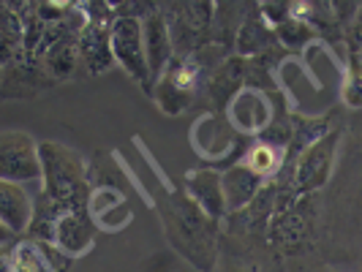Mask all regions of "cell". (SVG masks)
<instances>
[{"label": "cell", "instance_id": "cell-21", "mask_svg": "<svg viewBox=\"0 0 362 272\" xmlns=\"http://www.w3.org/2000/svg\"><path fill=\"white\" fill-rule=\"evenodd\" d=\"M210 272H264V270H262L259 259L251 256L248 245H243L237 237H221L216 267Z\"/></svg>", "mask_w": 362, "mask_h": 272}, {"label": "cell", "instance_id": "cell-24", "mask_svg": "<svg viewBox=\"0 0 362 272\" xmlns=\"http://www.w3.org/2000/svg\"><path fill=\"white\" fill-rule=\"evenodd\" d=\"M272 30H275V44H284L291 52L305 49L310 41L316 38V30L310 28L305 19H300V17L286 19L284 25H278V28H272Z\"/></svg>", "mask_w": 362, "mask_h": 272}, {"label": "cell", "instance_id": "cell-7", "mask_svg": "<svg viewBox=\"0 0 362 272\" xmlns=\"http://www.w3.org/2000/svg\"><path fill=\"white\" fill-rule=\"evenodd\" d=\"M109 44H112V60L142 88L150 93V71H147L145 44H142V19L139 17H120L112 19L109 25Z\"/></svg>", "mask_w": 362, "mask_h": 272}, {"label": "cell", "instance_id": "cell-3", "mask_svg": "<svg viewBox=\"0 0 362 272\" xmlns=\"http://www.w3.org/2000/svg\"><path fill=\"white\" fill-rule=\"evenodd\" d=\"M319 229V201L316 194L310 196H294V194H278V204L267 223V242L281 254H294L303 251L308 242H313Z\"/></svg>", "mask_w": 362, "mask_h": 272}, {"label": "cell", "instance_id": "cell-4", "mask_svg": "<svg viewBox=\"0 0 362 272\" xmlns=\"http://www.w3.org/2000/svg\"><path fill=\"white\" fill-rule=\"evenodd\" d=\"M344 139V128L332 126L327 134H322L316 142L303 147L294 158H291L284 169H289V191L294 196H310L319 194L332 177V166H335V155Z\"/></svg>", "mask_w": 362, "mask_h": 272}, {"label": "cell", "instance_id": "cell-19", "mask_svg": "<svg viewBox=\"0 0 362 272\" xmlns=\"http://www.w3.org/2000/svg\"><path fill=\"white\" fill-rule=\"evenodd\" d=\"M33 218V199L25 191V185L0 180V220L14 232L25 235Z\"/></svg>", "mask_w": 362, "mask_h": 272}, {"label": "cell", "instance_id": "cell-9", "mask_svg": "<svg viewBox=\"0 0 362 272\" xmlns=\"http://www.w3.org/2000/svg\"><path fill=\"white\" fill-rule=\"evenodd\" d=\"M229 126L235 128L240 136H262L275 120V104L262 88H243L235 98L229 101V107L223 109Z\"/></svg>", "mask_w": 362, "mask_h": 272}, {"label": "cell", "instance_id": "cell-22", "mask_svg": "<svg viewBox=\"0 0 362 272\" xmlns=\"http://www.w3.org/2000/svg\"><path fill=\"white\" fill-rule=\"evenodd\" d=\"M22 57V22L17 3H0V69Z\"/></svg>", "mask_w": 362, "mask_h": 272}, {"label": "cell", "instance_id": "cell-18", "mask_svg": "<svg viewBox=\"0 0 362 272\" xmlns=\"http://www.w3.org/2000/svg\"><path fill=\"white\" fill-rule=\"evenodd\" d=\"M38 63L47 71V76L54 79L57 85L88 79V73L82 69V60H79V49H76V36H66L54 41L52 47L38 57Z\"/></svg>", "mask_w": 362, "mask_h": 272}, {"label": "cell", "instance_id": "cell-27", "mask_svg": "<svg viewBox=\"0 0 362 272\" xmlns=\"http://www.w3.org/2000/svg\"><path fill=\"white\" fill-rule=\"evenodd\" d=\"M14 237H17V235H14V232H11V229H8V226L0 220V251H3V248H8V245L14 242Z\"/></svg>", "mask_w": 362, "mask_h": 272}, {"label": "cell", "instance_id": "cell-13", "mask_svg": "<svg viewBox=\"0 0 362 272\" xmlns=\"http://www.w3.org/2000/svg\"><path fill=\"white\" fill-rule=\"evenodd\" d=\"M142 44H145V57H147V71H150V82L156 85L158 76L166 71V66L172 63V38L166 30V22L161 17V8L156 6L150 14L142 17ZM153 90V88H150Z\"/></svg>", "mask_w": 362, "mask_h": 272}, {"label": "cell", "instance_id": "cell-25", "mask_svg": "<svg viewBox=\"0 0 362 272\" xmlns=\"http://www.w3.org/2000/svg\"><path fill=\"white\" fill-rule=\"evenodd\" d=\"M123 201H126V196H123L117 188H90L88 201H85V213H88L90 220H95L98 215H104L112 207L123 204Z\"/></svg>", "mask_w": 362, "mask_h": 272}, {"label": "cell", "instance_id": "cell-12", "mask_svg": "<svg viewBox=\"0 0 362 272\" xmlns=\"http://www.w3.org/2000/svg\"><path fill=\"white\" fill-rule=\"evenodd\" d=\"M185 196L199 207L202 213L213 220L226 218V204H223V191H221V172L213 166H199L185 175Z\"/></svg>", "mask_w": 362, "mask_h": 272}, {"label": "cell", "instance_id": "cell-6", "mask_svg": "<svg viewBox=\"0 0 362 272\" xmlns=\"http://www.w3.org/2000/svg\"><path fill=\"white\" fill-rule=\"evenodd\" d=\"M191 145L199 153L210 166H232L235 163V153H245V147L251 145L248 136H240L235 128L229 126L223 112H207L194 123L191 131Z\"/></svg>", "mask_w": 362, "mask_h": 272}, {"label": "cell", "instance_id": "cell-20", "mask_svg": "<svg viewBox=\"0 0 362 272\" xmlns=\"http://www.w3.org/2000/svg\"><path fill=\"white\" fill-rule=\"evenodd\" d=\"M240 163H245L262 180H275L281 175V169L286 166V150L278 145H270L264 139H251V145L245 147Z\"/></svg>", "mask_w": 362, "mask_h": 272}, {"label": "cell", "instance_id": "cell-14", "mask_svg": "<svg viewBox=\"0 0 362 272\" xmlns=\"http://www.w3.org/2000/svg\"><path fill=\"white\" fill-rule=\"evenodd\" d=\"M76 49H79V60L88 76H101L115 66L112 44H109V25L104 22H85V28L76 33Z\"/></svg>", "mask_w": 362, "mask_h": 272}, {"label": "cell", "instance_id": "cell-8", "mask_svg": "<svg viewBox=\"0 0 362 272\" xmlns=\"http://www.w3.org/2000/svg\"><path fill=\"white\" fill-rule=\"evenodd\" d=\"M0 180L17 185L41 180L38 142L28 131H0Z\"/></svg>", "mask_w": 362, "mask_h": 272}, {"label": "cell", "instance_id": "cell-15", "mask_svg": "<svg viewBox=\"0 0 362 272\" xmlns=\"http://www.w3.org/2000/svg\"><path fill=\"white\" fill-rule=\"evenodd\" d=\"M264 182L259 175H254L245 163H232L221 172V191H223V204H226V215L243 213L251 201L259 196V191L264 188Z\"/></svg>", "mask_w": 362, "mask_h": 272}, {"label": "cell", "instance_id": "cell-17", "mask_svg": "<svg viewBox=\"0 0 362 272\" xmlns=\"http://www.w3.org/2000/svg\"><path fill=\"white\" fill-rule=\"evenodd\" d=\"M245 88V60L237 57V54H229L216 71L207 76L204 82V95L207 101L213 104V112H223L229 107V101L235 98L237 93Z\"/></svg>", "mask_w": 362, "mask_h": 272}, {"label": "cell", "instance_id": "cell-11", "mask_svg": "<svg viewBox=\"0 0 362 272\" xmlns=\"http://www.w3.org/2000/svg\"><path fill=\"white\" fill-rule=\"evenodd\" d=\"M95 223H93L85 210H71L60 213L52 229V245L69 259H82L93 251L95 245Z\"/></svg>", "mask_w": 362, "mask_h": 272}, {"label": "cell", "instance_id": "cell-26", "mask_svg": "<svg viewBox=\"0 0 362 272\" xmlns=\"http://www.w3.org/2000/svg\"><path fill=\"white\" fill-rule=\"evenodd\" d=\"M131 207H128V201H123V204H117V207H112L109 213H104V215H98L93 223H95V229H101V232H120L123 226H128L131 223Z\"/></svg>", "mask_w": 362, "mask_h": 272}, {"label": "cell", "instance_id": "cell-16", "mask_svg": "<svg viewBox=\"0 0 362 272\" xmlns=\"http://www.w3.org/2000/svg\"><path fill=\"white\" fill-rule=\"evenodd\" d=\"M272 47H275V30L259 14V6H248V11L235 33L232 52L243 60H254V57H264Z\"/></svg>", "mask_w": 362, "mask_h": 272}, {"label": "cell", "instance_id": "cell-5", "mask_svg": "<svg viewBox=\"0 0 362 272\" xmlns=\"http://www.w3.org/2000/svg\"><path fill=\"white\" fill-rule=\"evenodd\" d=\"M158 8L172 38L175 57H185L210 44L216 3H158Z\"/></svg>", "mask_w": 362, "mask_h": 272}, {"label": "cell", "instance_id": "cell-1", "mask_svg": "<svg viewBox=\"0 0 362 272\" xmlns=\"http://www.w3.org/2000/svg\"><path fill=\"white\" fill-rule=\"evenodd\" d=\"M163 232L172 248L188 259L197 270L210 272L216 267L218 242H221V223L207 218L185 194H166L161 204Z\"/></svg>", "mask_w": 362, "mask_h": 272}, {"label": "cell", "instance_id": "cell-2", "mask_svg": "<svg viewBox=\"0 0 362 272\" xmlns=\"http://www.w3.org/2000/svg\"><path fill=\"white\" fill-rule=\"evenodd\" d=\"M38 163H41V196H47L60 213L85 210V201L90 194L85 158L69 145L38 142Z\"/></svg>", "mask_w": 362, "mask_h": 272}, {"label": "cell", "instance_id": "cell-23", "mask_svg": "<svg viewBox=\"0 0 362 272\" xmlns=\"http://www.w3.org/2000/svg\"><path fill=\"white\" fill-rule=\"evenodd\" d=\"M6 261L11 272H49V264L44 259L38 240H22L17 245H8Z\"/></svg>", "mask_w": 362, "mask_h": 272}, {"label": "cell", "instance_id": "cell-10", "mask_svg": "<svg viewBox=\"0 0 362 272\" xmlns=\"http://www.w3.org/2000/svg\"><path fill=\"white\" fill-rule=\"evenodd\" d=\"M57 82L47 76L38 60L17 57L0 69V98H36Z\"/></svg>", "mask_w": 362, "mask_h": 272}]
</instances>
